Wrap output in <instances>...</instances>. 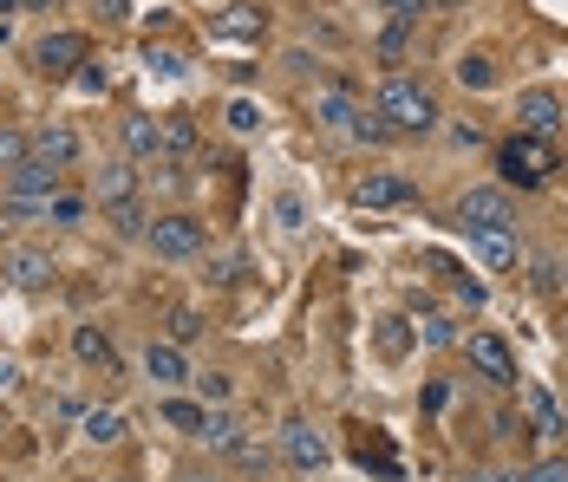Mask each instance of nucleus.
<instances>
[{
    "instance_id": "34",
    "label": "nucleus",
    "mask_w": 568,
    "mask_h": 482,
    "mask_svg": "<svg viewBox=\"0 0 568 482\" xmlns=\"http://www.w3.org/2000/svg\"><path fill=\"white\" fill-rule=\"evenodd\" d=\"M379 7H386V13H393L398 27H418V13H432V7H425V0H379Z\"/></svg>"
},
{
    "instance_id": "8",
    "label": "nucleus",
    "mask_w": 568,
    "mask_h": 482,
    "mask_svg": "<svg viewBox=\"0 0 568 482\" xmlns=\"http://www.w3.org/2000/svg\"><path fill=\"white\" fill-rule=\"evenodd\" d=\"M27 157L33 163H47V170H72V163H79V131H72V124H40V131H33V137H27Z\"/></svg>"
},
{
    "instance_id": "28",
    "label": "nucleus",
    "mask_w": 568,
    "mask_h": 482,
    "mask_svg": "<svg viewBox=\"0 0 568 482\" xmlns=\"http://www.w3.org/2000/svg\"><path fill=\"white\" fill-rule=\"evenodd\" d=\"M144 65H151L158 79H176V72H183V53H176V47H158V40H151V47H144Z\"/></svg>"
},
{
    "instance_id": "18",
    "label": "nucleus",
    "mask_w": 568,
    "mask_h": 482,
    "mask_svg": "<svg viewBox=\"0 0 568 482\" xmlns=\"http://www.w3.org/2000/svg\"><path fill=\"white\" fill-rule=\"evenodd\" d=\"M144 372L158 378V384H176L183 372V346H171V339H151V352H144Z\"/></svg>"
},
{
    "instance_id": "7",
    "label": "nucleus",
    "mask_w": 568,
    "mask_h": 482,
    "mask_svg": "<svg viewBox=\"0 0 568 482\" xmlns=\"http://www.w3.org/2000/svg\"><path fill=\"white\" fill-rule=\"evenodd\" d=\"M562 111H568V105L556 99V92H549V85H529V92L516 99V117H523V137H556V131L568 124Z\"/></svg>"
},
{
    "instance_id": "43",
    "label": "nucleus",
    "mask_w": 568,
    "mask_h": 482,
    "mask_svg": "<svg viewBox=\"0 0 568 482\" xmlns=\"http://www.w3.org/2000/svg\"><path fill=\"white\" fill-rule=\"evenodd\" d=\"M425 7H464V0H425Z\"/></svg>"
},
{
    "instance_id": "13",
    "label": "nucleus",
    "mask_w": 568,
    "mask_h": 482,
    "mask_svg": "<svg viewBox=\"0 0 568 482\" xmlns=\"http://www.w3.org/2000/svg\"><path fill=\"white\" fill-rule=\"evenodd\" d=\"M353 203L359 209H393V203H412V183L405 176H386V170L379 176H359L353 183Z\"/></svg>"
},
{
    "instance_id": "14",
    "label": "nucleus",
    "mask_w": 568,
    "mask_h": 482,
    "mask_svg": "<svg viewBox=\"0 0 568 482\" xmlns=\"http://www.w3.org/2000/svg\"><path fill=\"white\" fill-rule=\"evenodd\" d=\"M470 248H477V261H484L490 274L516 268V235L510 228H470Z\"/></svg>"
},
{
    "instance_id": "20",
    "label": "nucleus",
    "mask_w": 568,
    "mask_h": 482,
    "mask_svg": "<svg viewBox=\"0 0 568 482\" xmlns=\"http://www.w3.org/2000/svg\"><path fill=\"white\" fill-rule=\"evenodd\" d=\"M99 196H105V209H118V203H138V176H131L124 163H105V170H99Z\"/></svg>"
},
{
    "instance_id": "16",
    "label": "nucleus",
    "mask_w": 568,
    "mask_h": 482,
    "mask_svg": "<svg viewBox=\"0 0 568 482\" xmlns=\"http://www.w3.org/2000/svg\"><path fill=\"white\" fill-rule=\"evenodd\" d=\"M523 411H529V424H536V437H562V411H556V398L542 391V384H523Z\"/></svg>"
},
{
    "instance_id": "37",
    "label": "nucleus",
    "mask_w": 568,
    "mask_h": 482,
    "mask_svg": "<svg viewBox=\"0 0 568 482\" xmlns=\"http://www.w3.org/2000/svg\"><path fill=\"white\" fill-rule=\"evenodd\" d=\"M405 346H412V339H405V326H398V320H386V326H379V352H386V359H398Z\"/></svg>"
},
{
    "instance_id": "6",
    "label": "nucleus",
    "mask_w": 568,
    "mask_h": 482,
    "mask_svg": "<svg viewBox=\"0 0 568 482\" xmlns=\"http://www.w3.org/2000/svg\"><path fill=\"white\" fill-rule=\"evenodd\" d=\"M464 359H470V372H484L490 384H523L510 346H504L497 332H470V339H464Z\"/></svg>"
},
{
    "instance_id": "11",
    "label": "nucleus",
    "mask_w": 568,
    "mask_h": 482,
    "mask_svg": "<svg viewBox=\"0 0 568 482\" xmlns=\"http://www.w3.org/2000/svg\"><path fill=\"white\" fill-rule=\"evenodd\" d=\"M282 450H287L294 470H321V463H327V437H321L314 424H301V418L282 430Z\"/></svg>"
},
{
    "instance_id": "23",
    "label": "nucleus",
    "mask_w": 568,
    "mask_h": 482,
    "mask_svg": "<svg viewBox=\"0 0 568 482\" xmlns=\"http://www.w3.org/2000/svg\"><path fill=\"white\" fill-rule=\"evenodd\" d=\"M196 437H203L210 450H235V437H242V430H235L229 411H203V430H196Z\"/></svg>"
},
{
    "instance_id": "49",
    "label": "nucleus",
    "mask_w": 568,
    "mask_h": 482,
    "mask_svg": "<svg viewBox=\"0 0 568 482\" xmlns=\"http://www.w3.org/2000/svg\"><path fill=\"white\" fill-rule=\"evenodd\" d=\"M85 482H92V476H85Z\"/></svg>"
},
{
    "instance_id": "5",
    "label": "nucleus",
    "mask_w": 568,
    "mask_h": 482,
    "mask_svg": "<svg viewBox=\"0 0 568 482\" xmlns=\"http://www.w3.org/2000/svg\"><path fill=\"white\" fill-rule=\"evenodd\" d=\"M516 209H510V189L504 183H484V189H464L457 196V228L470 235V228H510Z\"/></svg>"
},
{
    "instance_id": "31",
    "label": "nucleus",
    "mask_w": 568,
    "mask_h": 482,
    "mask_svg": "<svg viewBox=\"0 0 568 482\" xmlns=\"http://www.w3.org/2000/svg\"><path fill=\"white\" fill-rule=\"evenodd\" d=\"M405 40H412V27H386V33H379V59H386V65H398V59H405Z\"/></svg>"
},
{
    "instance_id": "38",
    "label": "nucleus",
    "mask_w": 568,
    "mask_h": 482,
    "mask_svg": "<svg viewBox=\"0 0 568 482\" xmlns=\"http://www.w3.org/2000/svg\"><path fill=\"white\" fill-rule=\"evenodd\" d=\"M47 215H53V222H79V215H85V203H79V196H53V203H47Z\"/></svg>"
},
{
    "instance_id": "44",
    "label": "nucleus",
    "mask_w": 568,
    "mask_h": 482,
    "mask_svg": "<svg viewBox=\"0 0 568 482\" xmlns=\"http://www.w3.org/2000/svg\"><path fill=\"white\" fill-rule=\"evenodd\" d=\"M27 7H47V13H53V7H59V0H27Z\"/></svg>"
},
{
    "instance_id": "1",
    "label": "nucleus",
    "mask_w": 568,
    "mask_h": 482,
    "mask_svg": "<svg viewBox=\"0 0 568 482\" xmlns=\"http://www.w3.org/2000/svg\"><path fill=\"white\" fill-rule=\"evenodd\" d=\"M497 170H504V189H542L556 176V144L549 137H504L497 144Z\"/></svg>"
},
{
    "instance_id": "15",
    "label": "nucleus",
    "mask_w": 568,
    "mask_h": 482,
    "mask_svg": "<svg viewBox=\"0 0 568 482\" xmlns=\"http://www.w3.org/2000/svg\"><path fill=\"white\" fill-rule=\"evenodd\" d=\"M7 280L27 287V294L47 287V280H53V255H40V248H13V255H7Z\"/></svg>"
},
{
    "instance_id": "46",
    "label": "nucleus",
    "mask_w": 568,
    "mask_h": 482,
    "mask_svg": "<svg viewBox=\"0 0 568 482\" xmlns=\"http://www.w3.org/2000/svg\"><path fill=\"white\" fill-rule=\"evenodd\" d=\"M7 7H20V0H0V13H7Z\"/></svg>"
},
{
    "instance_id": "3",
    "label": "nucleus",
    "mask_w": 568,
    "mask_h": 482,
    "mask_svg": "<svg viewBox=\"0 0 568 482\" xmlns=\"http://www.w3.org/2000/svg\"><path fill=\"white\" fill-rule=\"evenodd\" d=\"M53 196H59V170H47V163H33V157H20L7 170V209L13 215H40Z\"/></svg>"
},
{
    "instance_id": "9",
    "label": "nucleus",
    "mask_w": 568,
    "mask_h": 482,
    "mask_svg": "<svg viewBox=\"0 0 568 482\" xmlns=\"http://www.w3.org/2000/svg\"><path fill=\"white\" fill-rule=\"evenodd\" d=\"M33 65H40L47 79H65V72L85 65V40H79V33H47V40L33 47Z\"/></svg>"
},
{
    "instance_id": "26",
    "label": "nucleus",
    "mask_w": 568,
    "mask_h": 482,
    "mask_svg": "<svg viewBox=\"0 0 568 482\" xmlns=\"http://www.w3.org/2000/svg\"><path fill=\"white\" fill-rule=\"evenodd\" d=\"M85 437H92V443H118V437H124V418H118V411H85Z\"/></svg>"
},
{
    "instance_id": "21",
    "label": "nucleus",
    "mask_w": 568,
    "mask_h": 482,
    "mask_svg": "<svg viewBox=\"0 0 568 482\" xmlns=\"http://www.w3.org/2000/svg\"><path fill=\"white\" fill-rule=\"evenodd\" d=\"M158 418H164L171 430H183V437H196V430H203V404H190V398H164Z\"/></svg>"
},
{
    "instance_id": "10",
    "label": "nucleus",
    "mask_w": 568,
    "mask_h": 482,
    "mask_svg": "<svg viewBox=\"0 0 568 482\" xmlns=\"http://www.w3.org/2000/svg\"><path fill=\"white\" fill-rule=\"evenodd\" d=\"M359 92H353V85H346V79H327V85H321V92H314V117H321V124H346V131H353V117H359Z\"/></svg>"
},
{
    "instance_id": "25",
    "label": "nucleus",
    "mask_w": 568,
    "mask_h": 482,
    "mask_svg": "<svg viewBox=\"0 0 568 482\" xmlns=\"http://www.w3.org/2000/svg\"><path fill=\"white\" fill-rule=\"evenodd\" d=\"M353 137H359V144H393L398 131L379 117V111H359V117H353Z\"/></svg>"
},
{
    "instance_id": "36",
    "label": "nucleus",
    "mask_w": 568,
    "mask_h": 482,
    "mask_svg": "<svg viewBox=\"0 0 568 482\" xmlns=\"http://www.w3.org/2000/svg\"><path fill=\"white\" fill-rule=\"evenodd\" d=\"M425 346H457V326L445 320V314H432V320H425Z\"/></svg>"
},
{
    "instance_id": "35",
    "label": "nucleus",
    "mask_w": 568,
    "mask_h": 482,
    "mask_svg": "<svg viewBox=\"0 0 568 482\" xmlns=\"http://www.w3.org/2000/svg\"><path fill=\"white\" fill-rule=\"evenodd\" d=\"M255 124H262V111L248 105V99H235V105H229V131H242V137H248Z\"/></svg>"
},
{
    "instance_id": "29",
    "label": "nucleus",
    "mask_w": 568,
    "mask_h": 482,
    "mask_svg": "<svg viewBox=\"0 0 568 482\" xmlns=\"http://www.w3.org/2000/svg\"><path fill=\"white\" fill-rule=\"evenodd\" d=\"M196 332H203V314H196V307H176L171 314V346H190Z\"/></svg>"
},
{
    "instance_id": "47",
    "label": "nucleus",
    "mask_w": 568,
    "mask_h": 482,
    "mask_svg": "<svg viewBox=\"0 0 568 482\" xmlns=\"http://www.w3.org/2000/svg\"><path fill=\"white\" fill-rule=\"evenodd\" d=\"M183 482H210V476H183Z\"/></svg>"
},
{
    "instance_id": "41",
    "label": "nucleus",
    "mask_w": 568,
    "mask_h": 482,
    "mask_svg": "<svg viewBox=\"0 0 568 482\" xmlns=\"http://www.w3.org/2000/svg\"><path fill=\"white\" fill-rule=\"evenodd\" d=\"M105 7V20H124V0H99Z\"/></svg>"
},
{
    "instance_id": "24",
    "label": "nucleus",
    "mask_w": 568,
    "mask_h": 482,
    "mask_svg": "<svg viewBox=\"0 0 568 482\" xmlns=\"http://www.w3.org/2000/svg\"><path fill=\"white\" fill-rule=\"evenodd\" d=\"M457 79H464L470 92H490V79H497V65H490L484 53H464V59H457Z\"/></svg>"
},
{
    "instance_id": "27",
    "label": "nucleus",
    "mask_w": 568,
    "mask_h": 482,
    "mask_svg": "<svg viewBox=\"0 0 568 482\" xmlns=\"http://www.w3.org/2000/svg\"><path fill=\"white\" fill-rule=\"evenodd\" d=\"M105 222H112L118 235H124V242H131V235H144V228H151V215L138 209V203H118L112 215H105Z\"/></svg>"
},
{
    "instance_id": "39",
    "label": "nucleus",
    "mask_w": 568,
    "mask_h": 482,
    "mask_svg": "<svg viewBox=\"0 0 568 482\" xmlns=\"http://www.w3.org/2000/svg\"><path fill=\"white\" fill-rule=\"evenodd\" d=\"M203 398H210V404H223V398H229V378L210 372V378H203Z\"/></svg>"
},
{
    "instance_id": "42",
    "label": "nucleus",
    "mask_w": 568,
    "mask_h": 482,
    "mask_svg": "<svg viewBox=\"0 0 568 482\" xmlns=\"http://www.w3.org/2000/svg\"><path fill=\"white\" fill-rule=\"evenodd\" d=\"M490 482H523V470H510V476H490Z\"/></svg>"
},
{
    "instance_id": "33",
    "label": "nucleus",
    "mask_w": 568,
    "mask_h": 482,
    "mask_svg": "<svg viewBox=\"0 0 568 482\" xmlns=\"http://www.w3.org/2000/svg\"><path fill=\"white\" fill-rule=\"evenodd\" d=\"M20 157H27V137H20L13 124H0V170H13Z\"/></svg>"
},
{
    "instance_id": "22",
    "label": "nucleus",
    "mask_w": 568,
    "mask_h": 482,
    "mask_svg": "<svg viewBox=\"0 0 568 482\" xmlns=\"http://www.w3.org/2000/svg\"><path fill=\"white\" fill-rule=\"evenodd\" d=\"M124 151L131 157H158V124L138 111V117H124Z\"/></svg>"
},
{
    "instance_id": "19",
    "label": "nucleus",
    "mask_w": 568,
    "mask_h": 482,
    "mask_svg": "<svg viewBox=\"0 0 568 482\" xmlns=\"http://www.w3.org/2000/svg\"><path fill=\"white\" fill-rule=\"evenodd\" d=\"M216 33H229V40H262L268 33V13L262 7H229L223 20H216Z\"/></svg>"
},
{
    "instance_id": "2",
    "label": "nucleus",
    "mask_w": 568,
    "mask_h": 482,
    "mask_svg": "<svg viewBox=\"0 0 568 482\" xmlns=\"http://www.w3.org/2000/svg\"><path fill=\"white\" fill-rule=\"evenodd\" d=\"M373 111H379L393 131H432V124H438V99H432L425 85H412V79H386Z\"/></svg>"
},
{
    "instance_id": "30",
    "label": "nucleus",
    "mask_w": 568,
    "mask_h": 482,
    "mask_svg": "<svg viewBox=\"0 0 568 482\" xmlns=\"http://www.w3.org/2000/svg\"><path fill=\"white\" fill-rule=\"evenodd\" d=\"M242 470H268V443H255V437H235V450H229Z\"/></svg>"
},
{
    "instance_id": "4",
    "label": "nucleus",
    "mask_w": 568,
    "mask_h": 482,
    "mask_svg": "<svg viewBox=\"0 0 568 482\" xmlns=\"http://www.w3.org/2000/svg\"><path fill=\"white\" fill-rule=\"evenodd\" d=\"M144 242L164 255V261H190V255H203V242H210V228L196 222V215H158L151 228H144Z\"/></svg>"
},
{
    "instance_id": "45",
    "label": "nucleus",
    "mask_w": 568,
    "mask_h": 482,
    "mask_svg": "<svg viewBox=\"0 0 568 482\" xmlns=\"http://www.w3.org/2000/svg\"><path fill=\"white\" fill-rule=\"evenodd\" d=\"M470 482H490V470H477V476H470Z\"/></svg>"
},
{
    "instance_id": "48",
    "label": "nucleus",
    "mask_w": 568,
    "mask_h": 482,
    "mask_svg": "<svg viewBox=\"0 0 568 482\" xmlns=\"http://www.w3.org/2000/svg\"><path fill=\"white\" fill-rule=\"evenodd\" d=\"M0 40H7V27H0Z\"/></svg>"
},
{
    "instance_id": "12",
    "label": "nucleus",
    "mask_w": 568,
    "mask_h": 482,
    "mask_svg": "<svg viewBox=\"0 0 568 482\" xmlns=\"http://www.w3.org/2000/svg\"><path fill=\"white\" fill-rule=\"evenodd\" d=\"M196 151V117L190 111H164L158 117V157L176 163V157H190Z\"/></svg>"
},
{
    "instance_id": "17",
    "label": "nucleus",
    "mask_w": 568,
    "mask_h": 482,
    "mask_svg": "<svg viewBox=\"0 0 568 482\" xmlns=\"http://www.w3.org/2000/svg\"><path fill=\"white\" fill-rule=\"evenodd\" d=\"M72 352H79L85 366H105V372L118 366V346L99 332V326H72Z\"/></svg>"
},
{
    "instance_id": "40",
    "label": "nucleus",
    "mask_w": 568,
    "mask_h": 482,
    "mask_svg": "<svg viewBox=\"0 0 568 482\" xmlns=\"http://www.w3.org/2000/svg\"><path fill=\"white\" fill-rule=\"evenodd\" d=\"M275 209H282V222H287V228H301V196H282Z\"/></svg>"
},
{
    "instance_id": "32",
    "label": "nucleus",
    "mask_w": 568,
    "mask_h": 482,
    "mask_svg": "<svg viewBox=\"0 0 568 482\" xmlns=\"http://www.w3.org/2000/svg\"><path fill=\"white\" fill-rule=\"evenodd\" d=\"M523 482H568V457H542V463H529Z\"/></svg>"
}]
</instances>
